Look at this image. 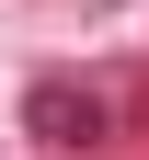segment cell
I'll return each mask as SVG.
<instances>
[{
    "label": "cell",
    "mask_w": 149,
    "mask_h": 160,
    "mask_svg": "<svg viewBox=\"0 0 149 160\" xmlns=\"http://www.w3.org/2000/svg\"><path fill=\"white\" fill-rule=\"evenodd\" d=\"M23 126L46 137V149H92V137H103V103H92V92H69V80H35Z\"/></svg>",
    "instance_id": "obj_1"
}]
</instances>
